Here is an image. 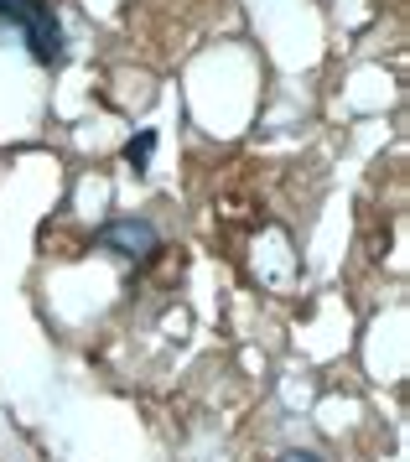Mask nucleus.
<instances>
[{
    "mask_svg": "<svg viewBox=\"0 0 410 462\" xmlns=\"http://www.w3.org/2000/svg\"><path fill=\"white\" fill-rule=\"evenodd\" d=\"M0 32H16L32 52V63L42 68H62V58H68L62 22L47 0H0Z\"/></svg>",
    "mask_w": 410,
    "mask_h": 462,
    "instance_id": "f257e3e1",
    "label": "nucleus"
},
{
    "mask_svg": "<svg viewBox=\"0 0 410 462\" xmlns=\"http://www.w3.org/2000/svg\"><path fill=\"white\" fill-rule=\"evenodd\" d=\"M94 245L109 254H120V260H151V254L162 250V234L151 218L141 213H120V218H104L99 234H94Z\"/></svg>",
    "mask_w": 410,
    "mask_h": 462,
    "instance_id": "f03ea898",
    "label": "nucleus"
},
{
    "mask_svg": "<svg viewBox=\"0 0 410 462\" xmlns=\"http://www.w3.org/2000/svg\"><path fill=\"white\" fill-rule=\"evenodd\" d=\"M151 151H156V130H135V135L125 141V162L135 171H145L151 167Z\"/></svg>",
    "mask_w": 410,
    "mask_h": 462,
    "instance_id": "7ed1b4c3",
    "label": "nucleus"
},
{
    "mask_svg": "<svg viewBox=\"0 0 410 462\" xmlns=\"http://www.w3.org/2000/svg\"><path fill=\"white\" fill-rule=\"evenodd\" d=\"M275 462H322V457H317V452H302V447H291V452H281Z\"/></svg>",
    "mask_w": 410,
    "mask_h": 462,
    "instance_id": "20e7f679",
    "label": "nucleus"
}]
</instances>
